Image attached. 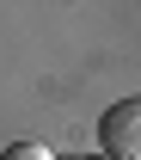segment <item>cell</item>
I'll list each match as a JSON object with an SVG mask.
<instances>
[{"mask_svg": "<svg viewBox=\"0 0 141 160\" xmlns=\"http://www.w3.org/2000/svg\"><path fill=\"white\" fill-rule=\"evenodd\" d=\"M98 148L104 160H141V99H117L98 117Z\"/></svg>", "mask_w": 141, "mask_h": 160, "instance_id": "cell-1", "label": "cell"}, {"mask_svg": "<svg viewBox=\"0 0 141 160\" xmlns=\"http://www.w3.org/2000/svg\"><path fill=\"white\" fill-rule=\"evenodd\" d=\"M0 160H55V154H49L43 142H12V148H6Z\"/></svg>", "mask_w": 141, "mask_h": 160, "instance_id": "cell-2", "label": "cell"}, {"mask_svg": "<svg viewBox=\"0 0 141 160\" xmlns=\"http://www.w3.org/2000/svg\"><path fill=\"white\" fill-rule=\"evenodd\" d=\"M86 160H104V154H86Z\"/></svg>", "mask_w": 141, "mask_h": 160, "instance_id": "cell-3", "label": "cell"}]
</instances>
